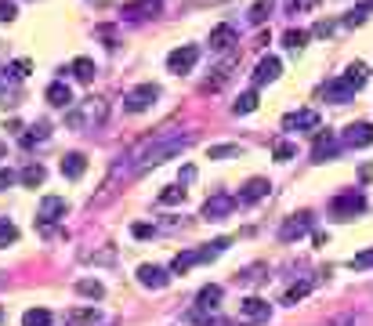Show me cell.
Instances as JSON below:
<instances>
[{
	"instance_id": "cell-1",
	"label": "cell",
	"mask_w": 373,
	"mask_h": 326,
	"mask_svg": "<svg viewBox=\"0 0 373 326\" xmlns=\"http://www.w3.org/2000/svg\"><path fill=\"white\" fill-rule=\"evenodd\" d=\"M189 145H193V135H181V130H163V135H156V138H149V142H142V145H138V152H134L138 171L160 167L163 159H171V156L185 152Z\"/></svg>"
},
{
	"instance_id": "cell-2",
	"label": "cell",
	"mask_w": 373,
	"mask_h": 326,
	"mask_svg": "<svg viewBox=\"0 0 373 326\" xmlns=\"http://www.w3.org/2000/svg\"><path fill=\"white\" fill-rule=\"evenodd\" d=\"M109 116V106H105V98H84V102H76L69 113H66V123L73 130H98Z\"/></svg>"
},
{
	"instance_id": "cell-3",
	"label": "cell",
	"mask_w": 373,
	"mask_h": 326,
	"mask_svg": "<svg viewBox=\"0 0 373 326\" xmlns=\"http://www.w3.org/2000/svg\"><path fill=\"white\" fill-rule=\"evenodd\" d=\"M156 98H160L156 84H138V87H131L127 94H123V109H127V113H145Z\"/></svg>"
},
{
	"instance_id": "cell-4",
	"label": "cell",
	"mask_w": 373,
	"mask_h": 326,
	"mask_svg": "<svg viewBox=\"0 0 373 326\" xmlns=\"http://www.w3.org/2000/svg\"><path fill=\"white\" fill-rule=\"evenodd\" d=\"M196 62H200V47L196 44H181V47H174L167 55V69L178 73V77H185V73L196 69Z\"/></svg>"
},
{
	"instance_id": "cell-5",
	"label": "cell",
	"mask_w": 373,
	"mask_h": 326,
	"mask_svg": "<svg viewBox=\"0 0 373 326\" xmlns=\"http://www.w3.org/2000/svg\"><path fill=\"white\" fill-rule=\"evenodd\" d=\"M330 210H333V218H355V214H362L366 210V196H359V192H345V196H337V200L330 203Z\"/></svg>"
},
{
	"instance_id": "cell-6",
	"label": "cell",
	"mask_w": 373,
	"mask_h": 326,
	"mask_svg": "<svg viewBox=\"0 0 373 326\" xmlns=\"http://www.w3.org/2000/svg\"><path fill=\"white\" fill-rule=\"evenodd\" d=\"M345 145H352V149H366V145H373V123H369V120L348 123V127H345Z\"/></svg>"
},
{
	"instance_id": "cell-7",
	"label": "cell",
	"mask_w": 373,
	"mask_h": 326,
	"mask_svg": "<svg viewBox=\"0 0 373 326\" xmlns=\"http://www.w3.org/2000/svg\"><path fill=\"white\" fill-rule=\"evenodd\" d=\"M308 228H312V214L308 210H301V214H294L290 221H283V228H279V240L283 243H290V240H301Z\"/></svg>"
},
{
	"instance_id": "cell-8",
	"label": "cell",
	"mask_w": 373,
	"mask_h": 326,
	"mask_svg": "<svg viewBox=\"0 0 373 326\" xmlns=\"http://www.w3.org/2000/svg\"><path fill=\"white\" fill-rule=\"evenodd\" d=\"M232 207H236L232 196L217 192V196H210V200L203 203V218H207V221H222V218H229V214H232Z\"/></svg>"
},
{
	"instance_id": "cell-9",
	"label": "cell",
	"mask_w": 373,
	"mask_h": 326,
	"mask_svg": "<svg viewBox=\"0 0 373 326\" xmlns=\"http://www.w3.org/2000/svg\"><path fill=\"white\" fill-rule=\"evenodd\" d=\"M66 200L62 196H44L40 200V210H37V218H40V225H54L58 218H66Z\"/></svg>"
},
{
	"instance_id": "cell-10",
	"label": "cell",
	"mask_w": 373,
	"mask_h": 326,
	"mask_svg": "<svg viewBox=\"0 0 373 326\" xmlns=\"http://www.w3.org/2000/svg\"><path fill=\"white\" fill-rule=\"evenodd\" d=\"M210 257H217L210 247L207 250H185V254H178L174 261H171V272H178V276H185L193 265H200V261H210Z\"/></svg>"
},
{
	"instance_id": "cell-11",
	"label": "cell",
	"mask_w": 373,
	"mask_h": 326,
	"mask_svg": "<svg viewBox=\"0 0 373 326\" xmlns=\"http://www.w3.org/2000/svg\"><path fill=\"white\" fill-rule=\"evenodd\" d=\"M283 127H287V130H316V127H319V113H316V109L287 113V116H283Z\"/></svg>"
},
{
	"instance_id": "cell-12",
	"label": "cell",
	"mask_w": 373,
	"mask_h": 326,
	"mask_svg": "<svg viewBox=\"0 0 373 326\" xmlns=\"http://www.w3.org/2000/svg\"><path fill=\"white\" fill-rule=\"evenodd\" d=\"M268 192H272V181L268 178H251V181L239 189V200L236 203H258V200H265Z\"/></svg>"
},
{
	"instance_id": "cell-13",
	"label": "cell",
	"mask_w": 373,
	"mask_h": 326,
	"mask_svg": "<svg viewBox=\"0 0 373 326\" xmlns=\"http://www.w3.org/2000/svg\"><path fill=\"white\" fill-rule=\"evenodd\" d=\"M138 283L149 286V290H163V286L171 283V276H167V269H160V265H142V269H138Z\"/></svg>"
},
{
	"instance_id": "cell-14",
	"label": "cell",
	"mask_w": 373,
	"mask_h": 326,
	"mask_svg": "<svg viewBox=\"0 0 373 326\" xmlns=\"http://www.w3.org/2000/svg\"><path fill=\"white\" fill-rule=\"evenodd\" d=\"M279 73H283V62H279L275 55H268V58H261L258 62V69H254V84L261 87V84H272V80H279Z\"/></svg>"
},
{
	"instance_id": "cell-15",
	"label": "cell",
	"mask_w": 373,
	"mask_h": 326,
	"mask_svg": "<svg viewBox=\"0 0 373 326\" xmlns=\"http://www.w3.org/2000/svg\"><path fill=\"white\" fill-rule=\"evenodd\" d=\"M239 312L251 319V322H265V319L272 315V305H268L265 298H246V301L239 305Z\"/></svg>"
},
{
	"instance_id": "cell-16",
	"label": "cell",
	"mask_w": 373,
	"mask_h": 326,
	"mask_svg": "<svg viewBox=\"0 0 373 326\" xmlns=\"http://www.w3.org/2000/svg\"><path fill=\"white\" fill-rule=\"evenodd\" d=\"M44 98L54 106V109H66V106H73V91H69V84L66 80H54L47 91H44Z\"/></svg>"
},
{
	"instance_id": "cell-17",
	"label": "cell",
	"mask_w": 373,
	"mask_h": 326,
	"mask_svg": "<svg viewBox=\"0 0 373 326\" xmlns=\"http://www.w3.org/2000/svg\"><path fill=\"white\" fill-rule=\"evenodd\" d=\"M232 44H236V29H232L229 22H222V26L210 29V47H214V51H229Z\"/></svg>"
},
{
	"instance_id": "cell-18",
	"label": "cell",
	"mask_w": 373,
	"mask_h": 326,
	"mask_svg": "<svg viewBox=\"0 0 373 326\" xmlns=\"http://www.w3.org/2000/svg\"><path fill=\"white\" fill-rule=\"evenodd\" d=\"M340 80H345V84H348L352 91L366 87V80H369V65H366V62H352L348 69H345V77H340Z\"/></svg>"
},
{
	"instance_id": "cell-19",
	"label": "cell",
	"mask_w": 373,
	"mask_h": 326,
	"mask_svg": "<svg viewBox=\"0 0 373 326\" xmlns=\"http://www.w3.org/2000/svg\"><path fill=\"white\" fill-rule=\"evenodd\" d=\"M84 171H87V156L84 152H69L66 159H62V174H66L69 181L84 178Z\"/></svg>"
},
{
	"instance_id": "cell-20",
	"label": "cell",
	"mask_w": 373,
	"mask_h": 326,
	"mask_svg": "<svg viewBox=\"0 0 373 326\" xmlns=\"http://www.w3.org/2000/svg\"><path fill=\"white\" fill-rule=\"evenodd\" d=\"M337 152V138L330 135V130H326V135H316V145H312V159L316 163H326L330 156Z\"/></svg>"
},
{
	"instance_id": "cell-21",
	"label": "cell",
	"mask_w": 373,
	"mask_h": 326,
	"mask_svg": "<svg viewBox=\"0 0 373 326\" xmlns=\"http://www.w3.org/2000/svg\"><path fill=\"white\" fill-rule=\"evenodd\" d=\"M222 286H217V283H207L203 290H200V298H196V305H200V312H214L217 308V301H222Z\"/></svg>"
},
{
	"instance_id": "cell-22",
	"label": "cell",
	"mask_w": 373,
	"mask_h": 326,
	"mask_svg": "<svg viewBox=\"0 0 373 326\" xmlns=\"http://www.w3.org/2000/svg\"><path fill=\"white\" fill-rule=\"evenodd\" d=\"M352 98H355V91L340 80V77L326 84V102H352Z\"/></svg>"
},
{
	"instance_id": "cell-23",
	"label": "cell",
	"mask_w": 373,
	"mask_h": 326,
	"mask_svg": "<svg viewBox=\"0 0 373 326\" xmlns=\"http://www.w3.org/2000/svg\"><path fill=\"white\" fill-rule=\"evenodd\" d=\"M69 69H73V77H76V80H84V84H91V80H95V73H98L91 58H73Z\"/></svg>"
},
{
	"instance_id": "cell-24",
	"label": "cell",
	"mask_w": 373,
	"mask_h": 326,
	"mask_svg": "<svg viewBox=\"0 0 373 326\" xmlns=\"http://www.w3.org/2000/svg\"><path fill=\"white\" fill-rule=\"evenodd\" d=\"M44 178H47V171L40 167V163H29V167L18 174V181L22 185H29V189H37V185H44Z\"/></svg>"
},
{
	"instance_id": "cell-25",
	"label": "cell",
	"mask_w": 373,
	"mask_h": 326,
	"mask_svg": "<svg viewBox=\"0 0 373 326\" xmlns=\"http://www.w3.org/2000/svg\"><path fill=\"white\" fill-rule=\"evenodd\" d=\"M254 109H258V91H243L236 98V106H232L236 116H246V113H254Z\"/></svg>"
},
{
	"instance_id": "cell-26",
	"label": "cell",
	"mask_w": 373,
	"mask_h": 326,
	"mask_svg": "<svg viewBox=\"0 0 373 326\" xmlns=\"http://www.w3.org/2000/svg\"><path fill=\"white\" fill-rule=\"evenodd\" d=\"M22 326H51V312L47 308H29L22 315Z\"/></svg>"
},
{
	"instance_id": "cell-27",
	"label": "cell",
	"mask_w": 373,
	"mask_h": 326,
	"mask_svg": "<svg viewBox=\"0 0 373 326\" xmlns=\"http://www.w3.org/2000/svg\"><path fill=\"white\" fill-rule=\"evenodd\" d=\"M308 290H312V279H301V283H294V286L287 290V298H283V305H297L301 298H308Z\"/></svg>"
},
{
	"instance_id": "cell-28",
	"label": "cell",
	"mask_w": 373,
	"mask_h": 326,
	"mask_svg": "<svg viewBox=\"0 0 373 326\" xmlns=\"http://www.w3.org/2000/svg\"><path fill=\"white\" fill-rule=\"evenodd\" d=\"M308 37H312V33H308V29H287V37H283V44H287L290 51H301V47L308 44Z\"/></svg>"
},
{
	"instance_id": "cell-29",
	"label": "cell",
	"mask_w": 373,
	"mask_h": 326,
	"mask_svg": "<svg viewBox=\"0 0 373 326\" xmlns=\"http://www.w3.org/2000/svg\"><path fill=\"white\" fill-rule=\"evenodd\" d=\"M15 243H18V228H15V221L0 218V247H15Z\"/></svg>"
},
{
	"instance_id": "cell-30",
	"label": "cell",
	"mask_w": 373,
	"mask_h": 326,
	"mask_svg": "<svg viewBox=\"0 0 373 326\" xmlns=\"http://www.w3.org/2000/svg\"><path fill=\"white\" fill-rule=\"evenodd\" d=\"M142 11H149V15H156L160 11V0H138V4H127V8H123V15H142Z\"/></svg>"
},
{
	"instance_id": "cell-31",
	"label": "cell",
	"mask_w": 373,
	"mask_h": 326,
	"mask_svg": "<svg viewBox=\"0 0 373 326\" xmlns=\"http://www.w3.org/2000/svg\"><path fill=\"white\" fill-rule=\"evenodd\" d=\"M76 290L84 293V298H95V301H98L102 293H105V286H102L98 279H80V283H76Z\"/></svg>"
},
{
	"instance_id": "cell-32",
	"label": "cell",
	"mask_w": 373,
	"mask_h": 326,
	"mask_svg": "<svg viewBox=\"0 0 373 326\" xmlns=\"http://www.w3.org/2000/svg\"><path fill=\"white\" fill-rule=\"evenodd\" d=\"M69 322L73 326H95L98 322V308H80V312L69 315Z\"/></svg>"
},
{
	"instance_id": "cell-33",
	"label": "cell",
	"mask_w": 373,
	"mask_h": 326,
	"mask_svg": "<svg viewBox=\"0 0 373 326\" xmlns=\"http://www.w3.org/2000/svg\"><path fill=\"white\" fill-rule=\"evenodd\" d=\"M239 152H243V149L232 145V142H229V145H210V149H207V159H229V156H239Z\"/></svg>"
},
{
	"instance_id": "cell-34",
	"label": "cell",
	"mask_w": 373,
	"mask_h": 326,
	"mask_svg": "<svg viewBox=\"0 0 373 326\" xmlns=\"http://www.w3.org/2000/svg\"><path fill=\"white\" fill-rule=\"evenodd\" d=\"M268 15H272V0H258V4L251 8V22H254V26H261Z\"/></svg>"
},
{
	"instance_id": "cell-35",
	"label": "cell",
	"mask_w": 373,
	"mask_h": 326,
	"mask_svg": "<svg viewBox=\"0 0 373 326\" xmlns=\"http://www.w3.org/2000/svg\"><path fill=\"white\" fill-rule=\"evenodd\" d=\"M294 152H297V149H294V142H275V145H272V156H275L279 163L294 159Z\"/></svg>"
},
{
	"instance_id": "cell-36",
	"label": "cell",
	"mask_w": 373,
	"mask_h": 326,
	"mask_svg": "<svg viewBox=\"0 0 373 326\" xmlns=\"http://www.w3.org/2000/svg\"><path fill=\"white\" fill-rule=\"evenodd\" d=\"M47 138V123H37L29 135H22V145H33V142H44Z\"/></svg>"
},
{
	"instance_id": "cell-37",
	"label": "cell",
	"mask_w": 373,
	"mask_h": 326,
	"mask_svg": "<svg viewBox=\"0 0 373 326\" xmlns=\"http://www.w3.org/2000/svg\"><path fill=\"white\" fill-rule=\"evenodd\" d=\"M352 269H373V247L369 250H362V254H355L352 261H348Z\"/></svg>"
},
{
	"instance_id": "cell-38",
	"label": "cell",
	"mask_w": 373,
	"mask_h": 326,
	"mask_svg": "<svg viewBox=\"0 0 373 326\" xmlns=\"http://www.w3.org/2000/svg\"><path fill=\"white\" fill-rule=\"evenodd\" d=\"M178 200H185V189H178V185H171V189L160 192V203H178Z\"/></svg>"
},
{
	"instance_id": "cell-39",
	"label": "cell",
	"mask_w": 373,
	"mask_h": 326,
	"mask_svg": "<svg viewBox=\"0 0 373 326\" xmlns=\"http://www.w3.org/2000/svg\"><path fill=\"white\" fill-rule=\"evenodd\" d=\"M15 15H18V8L11 0H0V22H15Z\"/></svg>"
},
{
	"instance_id": "cell-40",
	"label": "cell",
	"mask_w": 373,
	"mask_h": 326,
	"mask_svg": "<svg viewBox=\"0 0 373 326\" xmlns=\"http://www.w3.org/2000/svg\"><path fill=\"white\" fill-rule=\"evenodd\" d=\"M316 4H319V0H290V11L294 15H304V11H312Z\"/></svg>"
},
{
	"instance_id": "cell-41",
	"label": "cell",
	"mask_w": 373,
	"mask_h": 326,
	"mask_svg": "<svg viewBox=\"0 0 373 326\" xmlns=\"http://www.w3.org/2000/svg\"><path fill=\"white\" fill-rule=\"evenodd\" d=\"M362 18H366V8H355V11H348L345 26H362Z\"/></svg>"
},
{
	"instance_id": "cell-42",
	"label": "cell",
	"mask_w": 373,
	"mask_h": 326,
	"mask_svg": "<svg viewBox=\"0 0 373 326\" xmlns=\"http://www.w3.org/2000/svg\"><path fill=\"white\" fill-rule=\"evenodd\" d=\"M15 181H18V174H15V171H8V167L0 171V189H8V185H15Z\"/></svg>"
},
{
	"instance_id": "cell-43",
	"label": "cell",
	"mask_w": 373,
	"mask_h": 326,
	"mask_svg": "<svg viewBox=\"0 0 373 326\" xmlns=\"http://www.w3.org/2000/svg\"><path fill=\"white\" fill-rule=\"evenodd\" d=\"M131 232H134L138 240H145V236H152V225H134V228H131Z\"/></svg>"
},
{
	"instance_id": "cell-44",
	"label": "cell",
	"mask_w": 373,
	"mask_h": 326,
	"mask_svg": "<svg viewBox=\"0 0 373 326\" xmlns=\"http://www.w3.org/2000/svg\"><path fill=\"white\" fill-rule=\"evenodd\" d=\"M29 73V62H15V77H25Z\"/></svg>"
},
{
	"instance_id": "cell-45",
	"label": "cell",
	"mask_w": 373,
	"mask_h": 326,
	"mask_svg": "<svg viewBox=\"0 0 373 326\" xmlns=\"http://www.w3.org/2000/svg\"><path fill=\"white\" fill-rule=\"evenodd\" d=\"M362 8H366V11H373V0H362Z\"/></svg>"
},
{
	"instance_id": "cell-46",
	"label": "cell",
	"mask_w": 373,
	"mask_h": 326,
	"mask_svg": "<svg viewBox=\"0 0 373 326\" xmlns=\"http://www.w3.org/2000/svg\"><path fill=\"white\" fill-rule=\"evenodd\" d=\"M4 152H8V149H4V145H0V156H4Z\"/></svg>"
},
{
	"instance_id": "cell-47",
	"label": "cell",
	"mask_w": 373,
	"mask_h": 326,
	"mask_svg": "<svg viewBox=\"0 0 373 326\" xmlns=\"http://www.w3.org/2000/svg\"><path fill=\"white\" fill-rule=\"evenodd\" d=\"M0 319H4V312H0Z\"/></svg>"
}]
</instances>
